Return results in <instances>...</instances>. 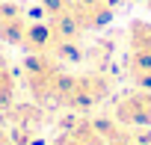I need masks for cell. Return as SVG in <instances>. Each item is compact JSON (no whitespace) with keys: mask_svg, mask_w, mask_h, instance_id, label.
<instances>
[{"mask_svg":"<svg viewBox=\"0 0 151 145\" xmlns=\"http://www.w3.org/2000/svg\"><path fill=\"white\" fill-rule=\"evenodd\" d=\"M53 145H107V139H104L98 121L80 118V121H74L65 133H59Z\"/></svg>","mask_w":151,"mask_h":145,"instance_id":"4","label":"cell"},{"mask_svg":"<svg viewBox=\"0 0 151 145\" xmlns=\"http://www.w3.org/2000/svg\"><path fill=\"white\" fill-rule=\"evenodd\" d=\"M113 116L124 127H148L151 124V89H136L127 92L116 101Z\"/></svg>","mask_w":151,"mask_h":145,"instance_id":"3","label":"cell"},{"mask_svg":"<svg viewBox=\"0 0 151 145\" xmlns=\"http://www.w3.org/2000/svg\"><path fill=\"white\" fill-rule=\"evenodd\" d=\"M12 101H15V74H12L9 62L0 56V110L12 107Z\"/></svg>","mask_w":151,"mask_h":145,"instance_id":"6","label":"cell"},{"mask_svg":"<svg viewBox=\"0 0 151 145\" xmlns=\"http://www.w3.org/2000/svg\"><path fill=\"white\" fill-rule=\"evenodd\" d=\"M145 6H148V9H151V0H145Z\"/></svg>","mask_w":151,"mask_h":145,"instance_id":"8","label":"cell"},{"mask_svg":"<svg viewBox=\"0 0 151 145\" xmlns=\"http://www.w3.org/2000/svg\"><path fill=\"white\" fill-rule=\"evenodd\" d=\"M127 42H130L127 50L151 53V24H148V21H130V27H127Z\"/></svg>","mask_w":151,"mask_h":145,"instance_id":"5","label":"cell"},{"mask_svg":"<svg viewBox=\"0 0 151 145\" xmlns=\"http://www.w3.org/2000/svg\"><path fill=\"white\" fill-rule=\"evenodd\" d=\"M110 95V80L101 74V71H89V74H68L65 77V86H62V95H59V104L68 107V110H92L98 107L104 98Z\"/></svg>","mask_w":151,"mask_h":145,"instance_id":"2","label":"cell"},{"mask_svg":"<svg viewBox=\"0 0 151 145\" xmlns=\"http://www.w3.org/2000/svg\"><path fill=\"white\" fill-rule=\"evenodd\" d=\"M65 77L68 74L59 68V62L50 53H33L24 62V80L36 101H59Z\"/></svg>","mask_w":151,"mask_h":145,"instance_id":"1","label":"cell"},{"mask_svg":"<svg viewBox=\"0 0 151 145\" xmlns=\"http://www.w3.org/2000/svg\"><path fill=\"white\" fill-rule=\"evenodd\" d=\"M77 6H83V3H98V0H74Z\"/></svg>","mask_w":151,"mask_h":145,"instance_id":"7","label":"cell"}]
</instances>
